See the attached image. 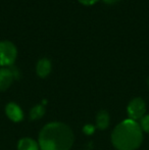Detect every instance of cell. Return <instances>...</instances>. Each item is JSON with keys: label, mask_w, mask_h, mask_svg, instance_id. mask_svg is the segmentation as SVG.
Segmentation results:
<instances>
[{"label": "cell", "mask_w": 149, "mask_h": 150, "mask_svg": "<svg viewBox=\"0 0 149 150\" xmlns=\"http://www.w3.org/2000/svg\"><path fill=\"white\" fill-rule=\"evenodd\" d=\"M98 0H79V2H81L84 5H92V4L96 3Z\"/></svg>", "instance_id": "13"}, {"label": "cell", "mask_w": 149, "mask_h": 150, "mask_svg": "<svg viewBox=\"0 0 149 150\" xmlns=\"http://www.w3.org/2000/svg\"><path fill=\"white\" fill-rule=\"evenodd\" d=\"M109 125V115L107 111L101 110L97 113L96 117V126L100 130H105Z\"/></svg>", "instance_id": "9"}, {"label": "cell", "mask_w": 149, "mask_h": 150, "mask_svg": "<svg viewBox=\"0 0 149 150\" xmlns=\"http://www.w3.org/2000/svg\"><path fill=\"white\" fill-rule=\"evenodd\" d=\"M39 144L31 138H23L18 144V150H39Z\"/></svg>", "instance_id": "8"}, {"label": "cell", "mask_w": 149, "mask_h": 150, "mask_svg": "<svg viewBox=\"0 0 149 150\" xmlns=\"http://www.w3.org/2000/svg\"><path fill=\"white\" fill-rule=\"evenodd\" d=\"M140 127H141L142 131L146 133H149V115H146L140 120Z\"/></svg>", "instance_id": "11"}, {"label": "cell", "mask_w": 149, "mask_h": 150, "mask_svg": "<svg viewBox=\"0 0 149 150\" xmlns=\"http://www.w3.org/2000/svg\"><path fill=\"white\" fill-rule=\"evenodd\" d=\"M37 74L40 78H45L51 71V62L47 58H42L38 61L37 67H36Z\"/></svg>", "instance_id": "7"}, {"label": "cell", "mask_w": 149, "mask_h": 150, "mask_svg": "<svg viewBox=\"0 0 149 150\" xmlns=\"http://www.w3.org/2000/svg\"><path fill=\"white\" fill-rule=\"evenodd\" d=\"M14 78H16V74L13 73V71L6 67L0 69V91H5L8 89L13 82Z\"/></svg>", "instance_id": "5"}, {"label": "cell", "mask_w": 149, "mask_h": 150, "mask_svg": "<svg viewBox=\"0 0 149 150\" xmlns=\"http://www.w3.org/2000/svg\"><path fill=\"white\" fill-rule=\"evenodd\" d=\"M18 50L16 46L9 41L0 42V65L8 67L16 61Z\"/></svg>", "instance_id": "3"}, {"label": "cell", "mask_w": 149, "mask_h": 150, "mask_svg": "<svg viewBox=\"0 0 149 150\" xmlns=\"http://www.w3.org/2000/svg\"><path fill=\"white\" fill-rule=\"evenodd\" d=\"M5 112L8 119L14 122H18L24 119V112H23L22 108L13 102H10L6 105Z\"/></svg>", "instance_id": "6"}, {"label": "cell", "mask_w": 149, "mask_h": 150, "mask_svg": "<svg viewBox=\"0 0 149 150\" xmlns=\"http://www.w3.org/2000/svg\"><path fill=\"white\" fill-rule=\"evenodd\" d=\"M74 133L62 122H50L39 134V147L41 150H70L74 143Z\"/></svg>", "instance_id": "1"}, {"label": "cell", "mask_w": 149, "mask_h": 150, "mask_svg": "<svg viewBox=\"0 0 149 150\" xmlns=\"http://www.w3.org/2000/svg\"><path fill=\"white\" fill-rule=\"evenodd\" d=\"M146 106L142 98H135L129 103L127 107V112L130 120H138L145 115Z\"/></svg>", "instance_id": "4"}, {"label": "cell", "mask_w": 149, "mask_h": 150, "mask_svg": "<svg viewBox=\"0 0 149 150\" xmlns=\"http://www.w3.org/2000/svg\"><path fill=\"white\" fill-rule=\"evenodd\" d=\"M143 141V131L136 120H125L112 134V142L117 150H136Z\"/></svg>", "instance_id": "2"}, {"label": "cell", "mask_w": 149, "mask_h": 150, "mask_svg": "<svg viewBox=\"0 0 149 150\" xmlns=\"http://www.w3.org/2000/svg\"><path fill=\"white\" fill-rule=\"evenodd\" d=\"M94 130H95V128H94L93 126H91V125H86L85 127H84L83 131L86 133L87 135H91L94 133Z\"/></svg>", "instance_id": "12"}, {"label": "cell", "mask_w": 149, "mask_h": 150, "mask_svg": "<svg viewBox=\"0 0 149 150\" xmlns=\"http://www.w3.org/2000/svg\"><path fill=\"white\" fill-rule=\"evenodd\" d=\"M103 1L108 4H113V3H115V2H119V0H103Z\"/></svg>", "instance_id": "14"}, {"label": "cell", "mask_w": 149, "mask_h": 150, "mask_svg": "<svg viewBox=\"0 0 149 150\" xmlns=\"http://www.w3.org/2000/svg\"><path fill=\"white\" fill-rule=\"evenodd\" d=\"M45 113V108H44V105L39 104L34 106L30 111V117L31 120H39L41 119L42 117L44 115Z\"/></svg>", "instance_id": "10"}]
</instances>
